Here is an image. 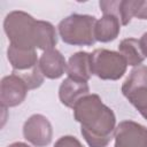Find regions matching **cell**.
I'll use <instances>...</instances> for the list:
<instances>
[{"mask_svg": "<svg viewBox=\"0 0 147 147\" xmlns=\"http://www.w3.org/2000/svg\"><path fill=\"white\" fill-rule=\"evenodd\" d=\"M74 118L80 124V133L90 147H107L115 133L116 116L98 94L83 96L72 108Z\"/></svg>", "mask_w": 147, "mask_h": 147, "instance_id": "1", "label": "cell"}, {"mask_svg": "<svg viewBox=\"0 0 147 147\" xmlns=\"http://www.w3.org/2000/svg\"><path fill=\"white\" fill-rule=\"evenodd\" d=\"M3 30L9 45L24 49L37 48L38 20L23 10H13L3 20Z\"/></svg>", "mask_w": 147, "mask_h": 147, "instance_id": "2", "label": "cell"}, {"mask_svg": "<svg viewBox=\"0 0 147 147\" xmlns=\"http://www.w3.org/2000/svg\"><path fill=\"white\" fill-rule=\"evenodd\" d=\"M96 18L87 14H71L60 21L57 25L59 34L64 44L72 46L94 45V29Z\"/></svg>", "mask_w": 147, "mask_h": 147, "instance_id": "3", "label": "cell"}, {"mask_svg": "<svg viewBox=\"0 0 147 147\" xmlns=\"http://www.w3.org/2000/svg\"><path fill=\"white\" fill-rule=\"evenodd\" d=\"M91 56L93 75L102 80H117L126 72L127 63L118 52L96 48Z\"/></svg>", "mask_w": 147, "mask_h": 147, "instance_id": "4", "label": "cell"}, {"mask_svg": "<svg viewBox=\"0 0 147 147\" xmlns=\"http://www.w3.org/2000/svg\"><path fill=\"white\" fill-rule=\"evenodd\" d=\"M23 136L33 146L46 147L52 141L53 127L46 116L33 114L23 124Z\"/></svg>", "mask_w": 147, "mask_h": 147, "instance_id": "5", "label": "cell"}, {"mask_svg": "<svg viewBox=\"0 0 147 147\" xmlns=\"http://www.w3.org/2000/svg\"><path fill=\"white\" fill-rule=\"evenodd\" d=\"M114 147H147V127L134 121H122L115 129Z\"/></svg>", "mask_w": 147, "mask_h": 147, "instance_id": "6", "label": "cell"}, {"mask_svg": "<svg viewBox=\"0 0 147 147\" xmlns=\"http://www.w3.org/2000/svg\"><path fill=\"white\" fill-rule=\"evenodd\" d=\"M29 87L17 75L5 76L0 83V102L3 109L21 105L28 94Z\"/></svg>", "mask_w": 147, "mask_h": 147, "instance_id": "7", "label": "cell"}, {"mask_svg": "<svg viewBox=\"0 0 147 147\" xmlns=\"http://www.w3.org/2000/svg\"><path fill=\"white\" fill-rule=\"evenodd\" d=\"M141 0H100L99 6L103 15H115L122 25H127L140 7Z\"/></svg>", "mask_w": 147, "mask_h": 147, "instance_id": "8", "label": "cell"}, {"mask_svg": "<svg viewBox=\"0 0 147 147\" xmlns=\"http://www.w3.org/2000/svg\"><path fill=\"white\" fill-rule=\"evenodd\" d=\"M7 59L15 75L29 72L39 65V59L36 49H24L9 45L7 48Z\"/></svg>", "mask_w": 147, "mask_h": 147, "instance_id": "9", "label": "cell"}, {"mask_svg": "<svg viewBox=\"0 0 147 147\" xmlns=\"http://www.w3.org/2000/svg\"><path fill=\"white\" fill-rule=\"evenodd\" d=\"M67 61L60 51L52 48L42 52L39 57V68L44 77L48 79H57L67 72Z\"/></svg>", "mask_w": 147, "mask_h": 147, "instance_id": "10", "label": "cell"}, {"mask_svg": "<svg viewBox=\"0 0 147 147\" xmlns=\"http://www.w3.org/2000/svg\"><path fill=\"white\" fill-rule=\"evenodd\" d=\"M87 94H90L87 82L77 80L70 77L62 80L59 87V99L61 103L68 108H74L75 105Z\"/></svg>", "mask_w": 147, "mask_h": 147, "instance_id": "11", "label": "cell"}, {"mask_svg": "<svg viewBox=\"0 0 147 147\" xmlns=\"http://www.w3.org/2000/svg\"><path fill=\"white\" fill-rule=\"evenodd\" d=\"M67 74L70 78L82 82H88L93 75L91 53L84 51L74 53L68 60Z\"/></svg>", "mask_w": 147, "mask_h": 147, "instance_id": "12", "label": "cell"}, {"mask_svg": "<svg viewBox=\"0 0 147 147\" xmlns=\"http://www.w3.org/2000/svg\"><path fill=\"white\" fill-rule=\"evenodd\" d=\"M121 21L115 15H103L95 23L94 36L100 42H109L115 40L121 32Z\"/></svg>", "mask_w": 147, "mask_h": 147, "instance_id": "13", "label": "cell"}, {"mask_svg": "<svg viewBox=\"0 0 147 147\" xmlns=\"http://www.w3.org/2000/svg\"><path fill=\"white\" fill-rule=\"evenodd\" d=\"M118 53L125 59L127 65L138 67L145 61V55L140 46V41L136 38H125L118 45Z\"/></svg>", "mask_w": 147, "mask_h": 147, "instance_id": "14", "label": "cell"}, {"mask_svg": "<svg viewBox=\"0 0 147 147\" xmlns=\"http://www.w3.org/2000/svg\"><path fill=\"white\" fill-rule=\"evenodd\" d=\"M139 86H147V65H138L134 67L122 85V93L125 94L126 92L139 87Z\"/></svg>", "mask_w": 147, "mask_h": 147, "instance_id": "15", "label": "cell"}, {"mask_svg": "<svg viewBox=\"0 0 147 147\" xmlns=\"http://www.w3.org/2000/svg\"><path fill=\"white\" fill-rule=\"evenodd\" d=\"M123 95L140 113V115L147 119V86L136 87Z\"/></svg>", "mask_w": 147, "mask_h": 147, "instance_id": "16", "label": "cell"}, {"mask_svg": "<svg viewBox=\"0 0 147 147\" xmlns=\"http://www.w3.org/2000/svg\"><path fill=\"white\" fill-rule=\"evenodd\" d=\"M54 147H84L83 144L74 136H63L61 138H59L55 144Z\"/></svg>", "mask_w": 147, "mask_h": 147, "instance_id": "17", "label": "cell"}, {"mask_svg": "<svg viewBox=\"0 0 147 147\" xmlns=\"http://www.w3.org/2000/svg\"><path fill=\"white\" fill-rule=\"evenodd\" d=\"M136 17L139 20H147V0H141V3L136 14Z\"/></svg>", "mask_w": 147, "mask_h": 147, "instance_id": "18", "label": "cell"}, {"mask_svg": "<svg viewBox=\"0 0 147 147\" xmlns=\"http://www.w3.org/2000/svg\"><path fill=\"white\" fill-rule=\"evenodd\" d=\"M139 41H140V46H141V49L144 52V55H145V57H147V32H145L141 36Z\"/></svg>", "mask_w": 147, "mask_h": 147, "instance_id": "19", "label": "cell"}, {"mask_svg": "<svg viewBox=\"0 0 147 147\" xmlns=\"http://www.w3.org/2000/svg\"><path fill=\"white\" fill-rule=\"evenodd\" d=\"M8 147H31V146H29L28 144L22 142V141H16V142H13V144L8 145Z\"/></svg>", "mask_w": 147, "mask_h": 147, "instance_id": "20", "label": "cell"}]
</instances>
